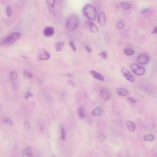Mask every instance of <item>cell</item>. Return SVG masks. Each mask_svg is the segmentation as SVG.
Instances as JSON below:
<instances>
[{"mask_svg": "<svg viewBox=\"0 0 157 157\" xmlns=\"http://www.w3.org/2000/svg\"><path fill=\"white\" fill-rule=\"evenodd\" d=\"M117 93L120 96H126L128 94V91L123 88H117L116 89Z\"/></svg>", "mask_w": 157, "mask_h": 157, "instance_id": "2e32d148", "label": "cell"}, {"mask_svg": "<svg viewBox=\"0 0 157 157\" xmlns=\"http://www.w3.org/2000/svg\"><path fill=\"white\" fill-rule=\"evenodd\" d=\"M143 139L145 141H148V142H152L155 140V136L153 134H145L143 136Z\"/></svg>", "mask_w": 157, "mask_h": 157, "instance_id": "44dd1931", "label": "cell"}, {"mask_svg": "<svg viewBox=\"0 0 157 157\" xmlns=\"http://www.w3.org/2000/svg\"><path fill=\"white\" fill-rule=\"evenodd\" d=\"M98 139L100 142H103L106 140V136L104 135V134H103V133H100L99 135L98 136Z\"/></svg>", "mask_w": 157, "mask_h": 157, "instance_id": "f546056e", "label": "cell"}, {"mask_svg": "<svg viewBox=\"0 0 157 157\" xmlns=\"http://www.w3.org/2000/svg\"><path fill=\"white\" fill-rule=\"evenodd\" d=\"M152 33V34H157V27H155V28H153Z\"/></svg>", "mask_w": 157, "mask_h": 157, "instance_id": "8d00e7d4", "label": "cell"}, {"mask_svg": "<svg viewBox=\"0 0 157 157\" xmlns=\"http://www.w3.org/2000/svg\"><path fill=\"white\" fill-rule=\"evenodd\" d=\"M6 14H7V16L9 17H11L12 15V9L9 6H8L6 8Z\"/></svg>", "mask_w": 157, "mask_h": 157, "instance_id": "4316f807", "label": "cell"}, {"mask_svg": "<svg viewBox=\"0 0 157 157\" xmlns=\"http://www.w3.org/2000/svg\"><path fill=\"white\" fill-rule=\"evenodd\" d=\"M24 127H25V129L27 130H30L31 128V124H30V122L27 121V120L24 122Z\"/></svg>", "mask_w": 157, "mask_h": 157, "instance_id": "4dcf8cb0", "label": "cell"}, {"mask_svg": "<svg viewBox=\"0 0 157 157\" xmlns=\"http://www.w3.org/2000/svg\"><path fill=\"white\" fill-rule=\"evenodd\" d=\"M79 25V18L76 15H71L67 20L66 28L69 31L76 30Z\"/></svg>", "mask_w": 157, "mask_h": 157, "instance_id": "3957f363", "label": "cell"}, {"mask_svg": "<svg viewBox=\"0 0 157 157\" xmlns=\"http://www.w3.org/2000/svg\"><path fill=\"white\" fill-rule=\"evenodd\" d=\"M51 157H56L55 155H52Z\"/></svg>", "mask_w": 157, "mask_h": 157, "instance_id": "74e56055", "label": "cell"}, {"mask_svg": "<svg viewBox=\"0 0 157 157\" xmlns=\"http://www.w3.org/2000/svg\"><path fill=\"white\" fill-rule=\"evenodd\" d=\"M10 78L13 81L16 80L18 78V74L16 71H12L10 74Z\"/></svg>", "mask_w": 157, "mask_h": 157, "instance_id": "603a6c76", "label": "cell"}, {"mask_svg": "<svg viewBox=\"0 0 157 157\" xmlns=\"http://www.w3.org/2000/svg\"><path fill=\"white\" fill-rule=\"evenodd\" d=\"M20 36V34L17 32H14L10 34L8 36L0 39V47H7L11 45L15 42L18 41Z\"/></svg>", "mask_w": 157, "mask_h": 157, "instance_id": "6da1fadb", "label": "cell"}, {"mask_svg": "<svg viewBox=\"0 0 157 157\" xmlns=\"http://www.w3.org/2000/svg\"><path fill=\"white\" fill-rule=\"evenodd\" d=\"M98 55H99V57H101L102 59H104V60L107 59V56H108V55H107V52H105V51H102V52H100V53H99Z\"/></svg>", "mask_w": 157, "mask_h": 157, "instance_id": "484cf974", "label": "cell"}, {"mask_svg": "<svg viewBox=\"0 0 157 157\" xmlns=\"http://www.w3.org/2000/svg\"><path fill=\"white\" fill-rule=\"evenodd\" d=\"M29 97H33V95L30 93V92H27V94H26V96H25V98L27 99H28L29 98Z\"/></svg>", "mask_w": 157, "mask_h": 157, "instance_id": "e575fe53", "label": "cell"}, {"mask_svg": "<svg viewBox=\"0 0 157 157\" xmlns=\"http://www.w3.org/2000/svg\"><path fill=\"white\" fill-rule=\"evenodd\" d=\"M131 69L133 71V72L138 76H142L145 73V68L137 63L132 64L131 65Z\"/></svg>", "mask_w": 157, "mask_h": 157, "instance_id": "277c9868", "label": "cell"}, {"mask_svg": "<svg viewBox=\"0 0 157 157\" xmlns=\"http://www.w3.org/2000/svg\"><path fill=\"white\" fill-rule=\"evenodd\" d=\"M90 74L96 80H100V81H104V77L101 74H99V73H98L95 71H91Z\"/></svg>", "mask_w": 157, "mask_h": 157, "instance_id": "5bb4252c", "label": "cell"}, {"mask_svg": "<svg viewBox=\"0 0 157 157\" xmlns=\"http://www.w3.org/2000/svg\"><path fill=\"white\" fill-rule=\"evenodd\" d=\"M128 99L131 102V103H136L137 102V100L134 98H131V97H128Z\"/></svg>", "mask_w": 157, "mask_h": 157, "instance_id": "d6a6232c", "label": "cell"}, {"mask_svg": "<svg viewBox=\"0 0 157 157\" xmlns=\"http://www.w3.org/2000/svg\"><path fill=\"white\" fill-rule=\"evenodd\" d=\"M55 3V1H54V0H48V1L46 2V4L47 5V7L49 11L53 15L55 14V8H54Z\"/></svg>", "mask_w": 157, "mask_h": 157, "instance_id": "30bf717a", "label": "cell"}, {"mask_svg": "<svg viewBox=\"0 0 157 157\" xmlns=\"http://www.w3.org/2000/svg\"><path fill=\"white\" fill-rule=\"evenodd\" d=\"M122 73L127 80H128V81H130L131 82H134V81H135L134 77L131 74V73L127 69H126L125 68H122Z\"/></svg>", "mask_w": 157, "mask_h": 157, "instance_id": "ba28073f", "label": "cell"}, {"mask_svg": "<svg viewBox=\"0 0 157 157\" xmlns=\"http://www.w3.org/2000/svg\"><path fill=\"white\" fill-rule=\"evenodd\" d=\"M87 23L88 24L89 28H90V30L91 31V33H98V28L97 27V26L96 25H95L93 23H92L91 21L90 20H88L87 22Z\"/></svg>", "mask_w": 157, "mask_h": 157, "instance_id": "4fadbf2b", "label": "cell"}, {"mask_svg": "<svg viewBox=\"0 0 157 157\" xmlns=\"http://www.w3.org/2000/svg\"><path fill=\"white\" fill-rule=\"evenodd\" d=\"M126 125L130 132H134L135 131L136 126L133 122L128 120L126 122Z\"/></svg>", "mask_w": 157, "mask_h": 157, "instance_id": "9a60e30c", "label": "cell"}, {"mask_svg": "<svg viewBox=\"0 0 157 157\" xmlns=\"http://www.w3.org/2000/svg\"><path fill=\"white\" fill-rule=\"evenodd\" d=\"M150 60L148 55L145 53H142L140 54L137 58V62L139 65H147Z\"/></svg>", "mask_w": 157, "mask_h": 157, "instance_id": "8992f818", "label": "cell"}, {"mask_svg": "<svg viewBox=\"0 0 157 157\" xmlns=\"http://www.w3.org/2000/svg\"><path fill=\"white\" fill-rule=\"evenodd\" d=\"M123 52L124 54L127 55V56H131L133 55L135 53V51L134 50V49H133L132 48L130 47H126L124 48L123 50Z\"/></svg>", "mask_w": 157, "mask_h": 157, "instance_id": "ac0fdd59", "label": "cell"}, {"mask_svg": "<svg viewBox=\"0 0 157 157\" xmlns=\"http://www.w3.org/2000/svg\"><path fill=\"white\" fill-rule=\"evenodd\" d=\"M85 50L88 52V53H90V52H91V48H90L88 45H85Z\"/></svg>", "mask_w": 157, "mask_h": 157, "instance_id": "836d02e7", "label": "cell"}, {"mask_svg": "<svg viewBox=\"0 0 157 157\" xmlns=\"http://www.w3.org/2000/svg\"><path fill=\"white\" fill-rule=\"evenodd\" d=\"M148 12V9H143L141 11V14H145Z\"/></svg>", "mask_w": 157, "mask_h": 157, "instance_id": "d590c367", "label": "cell"}, {"mask_svg": "<svg viewBox=\"0 0 157 157\" xmlns=\"http://www.w3.org/2000/svg\"><path fill=\"white\" fill-rule=\"evenodd\" d=\"M84 15L90 20H94L97 17V11L95 6L87 4L83 8Z\"/></svg>", "mask_w": 157, "mask_h": 157, "instance_id": "7a4b0ae2", "label": "cell"}, {"mask_svg": "<svg viewBox=\"0 0 157 157\" xmlns=\"http://www.w3.org/2000/svg\"><path fill=\"white\" fill-rule=\"evenodd\" d=\"M124 27H125V25H124V23L122 22V21H119L117 24H116V27L118 30H122L124 28Z\"/></svg>", "mask_w": 157, "mask_h": 157, "instance_id": "cb8c5ba5", "label": "cell"}, {"mask_svg": "<svg viewBox=\"0 0 157 157\" xmlns=\"http://www.w3.org/2000/svg\"><path fill=\"white\" fill-rule=\"evenodd\" d=\"M100 96L102 99L104 101H108L109 99V93L106 89H102L100 91Z\"/></svg>", "mask_w": 157, "mask_h": 157, "instance_id": "7c38bea8", "label": "cell"}, {"mask_svg": "<svg viewBox=\"0 0 157 157\" xmlns=\"http://www.w3.org/2000/svg\"><path fill=\"white\" fill-rule=\"evenodd\" d=\"M120 6H121V7L123 9H126V10L130 9L131 8V5L130 3H127V2H122V3H121Z\"/></svg>", "mask_w": 157, "mask_h": 157, "instance_id": "7402d4cb", "label": "cell"}, {"mask_svg": "<svg viewBox=\"0 0 157 157\" xmlns=\"http://www.w3.org/2000/svg\"><path fill=\"white\" fill-rule=\"evenodd\" d=\"M3 122H4L5 124L8 125L9 126H12L13 125L12 121L11 119H5L3 120Z\"/></svg>", "mask_w": 157, "mask_h": 157, "instance_id": "f1b7e54d", "label": "cell"}, {"mask_svg": "<svg viewBox=\"0 0 157 157\" xmlns=\"http://www.w3.org/2000/svg\"><path fill=\"white\" fill-rule=\"evenodd\" d=\"M65 46V42L63 41H58L55 44V48L57 52H61Z\"/></svg>", "mask_w": 157, "mask_h": 157, "instance_id": "e0dca14e", "label": "cell"}, {"mask_svg": "<svg viewBox=\"0 0 157 157\" xmlns=\"http://www.w3.org/2000/svg\"><path fill=\"white\" fill-rule=\"evenodd\" d=\"M98 22L100 27H104L106 24V17L104 12H101L98 15Z\"/></svg>", "mask_w": 157, "mask_h": 157, "instance_id": "52a82bcc", "label": "cell"}, {"mask_svg": "<svg viewBox=\"0 0 157 157\" xmlns=\"http://www.w3.org/2000/svg\"><path fill=\"white\" fill-rule=\"evenodd\" d=\"M70 47H71V48L73 49V50L74 52L76 51V45H75V44H74V43L73 41H70Z\"/></svg>", "mask_w": 157, "mask_h": 157, "instance_id": "1f68e13d", "label": "cell"}, {"mask_svg": "<svg viewBox=\"0 0 157 157\" xmlns=\"http://www.w3.org/2000/svg\"><path fill=\"white\" fill-rule=\"evenodd\" d=\"M38 59L41 60H47L50 58V55L44 48H40L37 52Z\"/></svg>", "mask_w": 157, "mask_h": 157, "instance_id": "5b68a950", "label": "cell"}, {"mask_svg": "<svg viewBox=\"0 0 157 157\" xmlns=\"http://www.w3.org/2000/svg\"><path fill=\"white\" fill-rule=\"evenodd\" d=\"M23 74L25 76V77L28 79H32L33 78V76L32 75V74L31 73H30L28 71H23Z\"/></svg>", "mask_w": 157, "mask_h": 157, "instance_id": "d4e9b609", "label": "cell"}, {"mask_svg": "<svg viewBox=\"0 0 157 157\" xmlns=\"http://www.w3.org/2000/svg\"><path fill=\"white\" fill-rule=\"evenodd\" d=\"M55 33V30L54 27H47L45 28L44 30V34L45 36L47 37H50L52 36Z\"/></svg>", "mask_w": 157, "mask_h": 157, "instance_id": "8fae6325", "label": "cell"}, {"mask_svg": "<svg viewBox=\"0 0 157 157\" xmlns=\"http://www.w3.org/2000/svg\"><path fill=\"white\" fill-rule=\"evenodd\" d=\"M60 133H61V139L63 141L65 140V139H66V131H65V130L63 128H61Z\"/></svg>", "mask_w": 157, "mask_h": 157, "instance_id": "83f0119b", "label": "cell"}, {"mask_svg": "<svg viewBox=\"0 0 157 157\" xmlns=\"http://www.w3.org/2000/svg\"><path fill=\"white\" fill-rule=\"evenodd\" d=\"M33 150L31 146L25 147L22 151V157H33Z\"/></svg>", "mask_w": 157, "mask_h": 157, "instance_id": "9c48e42d", "label": "cell"}, {"mask_svg": "<svg viewBox=\"0 0 157 157\" xmlns=\"http://www.w3.org/2000/svg\"><path fill=\"white\" fill-rule=\"evenodd\" d=\"M92 115L95 117H98L102 114V110L100 107H97L92 111Z\"/></svg>", "mask_w": 157, "mask_h": 157, "instance_id": "d6986e66", "label": "cell"}, {"mask_svg": "<svg viewBox=\"0 0 157 157\" xmlns=\"http://www.w3.org/2000/svg\"><path fill=\"white\" fill-rule=\"evenodd\" d=\"M77 113L80 119H83L85 117V109L82 106H80L78 108Z\"/></svg>", "mask_w": 157, "mask_h": 157, "instance_id": "ffe728a7", "label": "cell"}]
</instances>
